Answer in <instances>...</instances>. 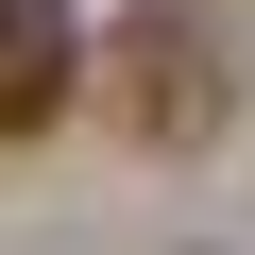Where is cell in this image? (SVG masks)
I'll use <instances>...</instances> for the list:
<instances>
[{
  "mask_svg": "<svg viewBox=\"0 0 255 255\" xmlns=\"http://www.w3.org/2000/svg\"><path fill=\"white\" fill-rule=\"evenodd\" d=\"M68 0H0V136H51L68 119Z\"/></svg>",
  "mask_w": 255,
  "mask_h": 255,
  "instance_id": "7a4b0ae2",
  "label": "cell"
},
{
  "mask_svg": "<svg viewBox=\"0 0 255 255\" xmlns=\"http://www.w3.org/2000/svg\"><path fill=\"white\" fill-rule=\"evenodd\" d=\"M102 102H119V136L204 153L221 102H238V68H221V34L187 17V0H136V17H119V51H102Z\"/></svg>",
  "mask_w": 255,
  "mask_h": 255,
  "instance_id": "6da1fadb",
  "label": "cell"
}]
</instances>
